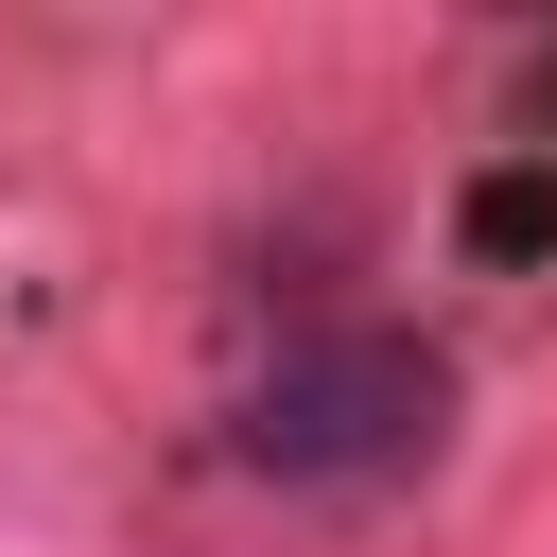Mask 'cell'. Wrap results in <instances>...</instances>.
Listing matches in <instances>:
<instances>
[{
    "label": "cell",
    "instance_id": "1",
    "mask_svg": "<svg viewBox=\"0 0 557 557\" xmlns=\"http://www.w3.org/2000/svg\"><path fill=\"white\" fill-rule=\"evenodd\" d=\"M435 435H453V348L400 331V313H331V331H296V348L226 400V453H244L261 487H313V505L435 470Z\"/></svg>",
    "mask_w": 557,
    "mask_h": 557
},
{
    "label": "cell",
    "instance_id": "2",
    "mask_svg": "<svg viewBox=\"0 0 557 557\" xmlns=\"http://www.w3.org/2000/svg\"><path fill=\"white\" fill-rule=\"evenodd\" d=\"M540 244H557V174H540V157L470 174V261H540Z\"/></svg>",
    "mask_w": 557,
    "mask_h": 557
}]
</instances>
